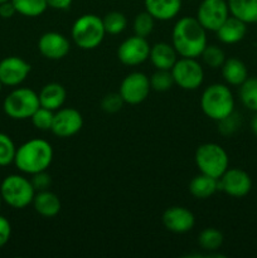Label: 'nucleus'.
Returning a JSON list of instances; mask_svg holds the SVG:
<instances>
[{
    "instance_id": "nucleus-16",
    "label": "nucleus",
    "mask_w": 257,
    "mask_h": 258,
    "mask_svg": "<svg viewBox=\"0 0 257 258\" xmlns=\"http://www.w3.org/2000/svg\"><path fill=\"white\" fill-rule=\"evenodd\" d=\"M163 224L169 232L183 234L191 231L196 224L194 214L184 207H170L163 213Z\"/></svg>"
},
{
    "instance_id": "nucleus-23",
    "label": "nucleus",
    "mask_w": 257,
    "mask_h": 258,
    "mask_svg": "<svg viewBox=\"0 0 257 258\" xmlns=\"http://www.w3.org/2000/svg\"><path fill=\"white\" fill-rule=\"evenodd\" d=\"M229 14L246 24L257 23V0H227Z\"/></svg>"
},
{
    "instance_id": "nucleus-39",
    "label": "nucleus",
    "mask_w": 257,
    "mask_h": 258,
    "mask_svg": "<svg viewBox=\"0 0 257 258\" xmlns=\"http://www.w3.org/2000/svg\"><path fill=\"white\" fill-rule=\"evenodd\" d=\"M73 0H47L48 7L57 10H66L72 5Z\"/></svg>"
},
{
    "instance_id": "nucleus-37",
    "label": "nucleus",
    "mask_w": 257,
    "mask_h": 258,
    "mask_svg": "<svg viewBox=\"0 0 257 258\" xmlns=\"http://www.w3.org/2000/svg\"><path fill=\"white\" fill-rule=\"evenodd\" d=\"M12 236V226L5 217L0 216V248L8 243Z\"/></svg>"
},
{
    "instance_id": "nucleus-3",
    "label": "nucleus",
    "mask_w": 257,
    "mask_h": 258,
    "mask_svg": "<svg viewBox=\"0 0 257 258\" xmlns=\"http://www.w3.org/2000/svg\"><path fill=\"white\" fill-rule=\"evenodd\" d=\"M201 107L207 117L219 121L234 111V97L232 91L223 83H213L203 91Z\"/></svg>"
},
{
    "instance_id": "nucleus-26",
    "label": "nucleus",
    "mask_w": 257,
    "mask_h": 258,
    "mask_svg": "<svg viewBox=\"0 0 257 258\" xmlns=\"http://www.w3.org/2000/svg\"><path fill=\"white\" fill-rule=\"evenodd\" d=\"M239 98L244 107L257 112V78L248 77L239 86Z\"/></svg>"
},
{
    "instance_id": "nucleus-40",
    "label": "nucleus",
    "mask_w": 257,
    "mask_h": 258,
    "mask_svg": "<svg viewBox=\"0 0 257 258\" xmlns=\"http://www.w3.org/2000/svg\"><path fill=\"white\" fill-rule=\"evenodd\" d=\"M251 130H252V133L257 136V112L254 113V116L252 117V120H251Z\"/></svg>"
},
{
    "instance_id": "nucleus-13",
    "label": "nucleus",
    "mask_w": 257,
    "mask_h": 258,
    "mask_svg": "<svg viewBox=\"0 0 257 258\" xmlns=\"http://www.w3.org/2000/svg\"><path fill=\"white\" fill-rule=\"evenodd\" d=\"M82 126L83 117L80 111L72 107H60L54 113L50 131L58 138L66 139L80 133Z\"/></svg>"
},
{
    "instance_id": "nucleus-33",
    "label": "nucleus",
    "mask_w": 257,
    "mask_h": 258,
    "mask_svg": "<svg viewBox=\"0 0 257 258\" xmlns=\"http://www.w3.org/2000/svg\"><path fill=\"white\" fill-rule=\"evenodd\" d=\"M53 117H54V111L48 110V108L39 106L37 108V111L32 115L30 120H32L33 126L35 128L42 131H48L52 128Z\"/></svg>"
},
{
    "instance_id": "nucleus-17",
    "label": "nucleus",
    "mask_w": 257,
    "mask_h": 258,
    "mask_svg": "<svg viewBox=\"0 0 257 258\" xmlns=\"http://www.w3.org/2000/svg\"><path fill=\"white\" fill-rule=\"evenodd\" d=\"M145 10L155 20L166 22L179 14L181 0H144Z\"/></svg>"
},
{
    "instance_id": "nucleus-24",
    "label": "nucleus",
    "mask_w": 257,
    "mask_h": 258,
    "mask_svg": "<svg viewBox=\"0 0 257 258\" xmlns=\"http://www.w3.org/2000/svg\"><path fill=\"white\" fill-rule=\"evenodd\" d=\"M218 190V179L206 174H198L189 183V191L197 199H207Z\"/></svg>"
},
{
    "instance_id": "nucleus-25",
    "label": "nucleus",
    "mask_w": 257,
    "mask_h": 258,
    "mask_svg": "<svg viewBox=\"0 0 257 258\" xmlns=\"http://www.w3.org/2000/svg\"><path fill=\"white\" fill-rule=\"evenodd\" d=\"M18 14L28 18L42 15L47 10V0H12Z\"/></svg>"
},
{
    "instance_id": "nucleus-7",
    "label": "nucleus",
    "mask_w": 257,
    "mask_h": 258,
    "mask_svg": "<svg viewBox=\"0 0 257 258\" xmlns=\"http://www.w3.org/2000/svg\"><path fill=\"white\" fill-rule=\"evenodd\" d=\"M39 106L38 93L25 87L13 90L3 102L4 112L13 120L30 118Z\"/></svg>"
},
{
    "instance_id": "nucleus-2",
    "label": "nucleus",
    "mask_w": 257,
    "mask_h": 258,
    "mask_svg": "<svg viewBox=\"0 0 257 258\" xmlns=\"http://www.w3.org/2000/svg\"><path fill=\"white\" fill-rule=\"evenodd\" d=\"M53 160V148L43 139H32L17 148L14 164L22 173L34 175L47 171Z\"/></svg>"
},
{
    "instance_id": "nucleus-19",
    "label": "nucleus",
    "mask_w": 257,
    "mask_h": 258,
    "mask_svg": "<svg viewBox=\"0 0 257 258\" xmlns=\"http://www.w3.org/2000/svg\"><path fill=\"white\" fill-rule=\"evenodd\" d=\"M247 33V24L236 17L229 15L223 24L217 29V38L224 44H236L241 42Z\"/></svg>"
},
{
    "instance_id": "nucleus-6",
    "label": "nucleus",
    "mask_w": 257,
    "mask_h": 258,
    "mask_svg": "<svg viewBox=\"0 0 257 258\" xmlns=\"http://www.w3.org/2000/svg\"><path fill=\"white\" fill-rule=\"evenodd\" d=\"M196 165L202 174L219 179L228 169L229 159L221 145L207 143L199 146L194 155Z\"/></svg>"
},
{
    "instance_id": "nucleus-35",
    "label": "nucleus",
    "mask_w": 257,
    "mask_h": 258,
    "mask_svg": "<svg viewBox=\"0 0 257 258\" xmlns=\"http://www.w3.org/2000/svg\"><path fill=\"white\" fill-rule=\"evenodd\" d=\"M123 103L120 93H108L101 101V108L107 113H116L122 108Z\"/></svg>"
},
{
    "instance_id": "nucleus-4",
    "label": "nucleus",
    "mask_w": 257,
    "mask_h": 258,
    "mask_svg": "<svg viewBox=\"0 0 257 258\" xmlns=\"http://www.w3.org/2000/svg\"><path fill=\"white\" fill-rule=\"evenodd\" d=\"M103 22L95 14H83L73 23L71 35L73 42L81 49L91 50L97 48L105 38Z\"/></svg>"
},
{
    "instance_id": "nucleus-34",
    "label": "nucleus",
    "mask_w": 257,
    "mask_h": 258,
    "mask_svg": "<svg viewBox=\"0 0 257 258\" xmlns=\"http://www.w3.org/2000/svg\"><path fill=\"white\" fill-rule=\"evenodd\" d=\"M218 122V133L223 136H231L236 133L241 126V116L238 113L233 112L231 115L226 116L222 120L217 121Z\"/></svg>"
},
{
    "instance_id": "nucleus-11",
    "label": "nucleus",
    "mask_w": 257,
    "mask_h": 258,
    "mask_svg": "<svg viewBox=\"0 0 257 258\" xmlns=\"http://www.w3.org/2000/svg\"><path fill=\"white\" fill-rule=\"evenodd\" d=\"M150 44L146 38L133 35L123 40L117 48V58L122 64L134 67L149 59L150 54Z\"/></svg>"
},
{
    "instance_id": "nucleus-27",
    "label": "nucleus",
    "mask_w": 257,
    "mask_h": 258,
    "mask_svg": "<svg viewBox=\"0 0 257 258\" xmlns=\"http://www.w3.org/2000/svg\"><path fill=\"white\" fill-rule=\"evenodd\" d=\"M198 243L206 251H216L223 244V234L216 228H206L199 233Z\"/></svg>"
},
{
    "instance_id": "nucleus-42",
    "label": "nucleus",
    "mask_w": 257,
    "mask_h": 258,
    "mask_svg": "<svg viewBox=\"0 0 257 258\" xmlns=\"http://www.w3.org/2000/svg\"><path fill=\"white\" fill-rule=\"evenodd\" d=\"M3 86H4V85H3V82H2V80H0V91H2V88H3Z\"/></svg>"
},
{
    "instance_id": "nucleus-1",
    "label": "nucleus",
    "mask_w": 257,
    "mask_h": 258,
    "mask_svg": "<svg viewBox=\"0 0 257 258\" xmlns=\"http://www.w3.org/2000/svg\"><path fill=\"white\" fill-rule=\"evenodd\" d=\"M171 44L179 57L198 58L208 44L207 30L202 27L197 18H180L173 28Z\"/></svg>"
},
{
    "instance_id": "nucleus-5",
    "label": "nucleus",
    "mask_w": 257,
    "mask_h": 258,
    "mask_svg": "<svg viewBox=\"0 0 257 258\" xmlns=\"http://www.w3.org/2000/svg\"><path fill=\"white\" fill-rule=\"evenodd\" d=\"M0 193L3 201L15 209H24L33 203L35 189L32 181L23 175L12 174L8 175L0 184Z\"/></svg>"
},
{
    "instance_id": "nucleus-14",
    "label": "nucleus",
    "mask_w": 257,
    "mask_h": 258,
    "mask_svg": "<svg viewBox=\"0 0 257 258\" xmlns=\"http://www.w3.org/2000/svg\"><path fill=\"white\" fill-rule=\"evenodd\" d=\"M29 73L30 64L23 58L10 55L0 60V80L4 86H19L27 80Z\"/></svg>"
},
{
    "instance_id": "nucleus-43",
    "label": "nucleus",
    "mask_w": 257,
    "mask_h": 258,
    "mask_svg": "<svg viewBox=\"0 0 257 258\" xmlns=\"http://www.w3.org/2000/svg\"><path fill=\"white\" fill-rule=\"evenodd\" d=\"M5 2H9V0H0V4H2V3H5Z\"/></svg>"
},
{
    "instance_id": "nucleus-21",
    "label": "nucleus",
    "mask_w": 257,
    "mask_h": 258,
    "mask_svg": "<svg viewBox=\"0 0 257 258\" xmlns=\"http://www.w3.org/2000/svg\"><path fill=\"white\" fill-rule=\"evenodd\" d=\"M38 97H39V103L42 107L57 111L65 105L66 98H67V91L60 83L52 82L45 85L40 90Z\"/></svg>"
},
{
    "instance_id": "nucleus-9",
    "label": "nucleus",
    "mask_w": 257,
    "mask_h": 258,
    "mask_svg": "<svg viewBox=\"0 0 257 258\" xmlns=\"http://www.w3.org/2000/svg\"><path fill=\"white\" fill-rule=\"evenodd\" d=\"M150 90V80L148 76L143 72H133L123 78L118 93L127 105H139L148 98Z\"/></svg>"
},
{
    "instance_id": "nucleus-20",
    "label": "nucleus",
    "mask_w": 257,
    "mask_h": 258,
    "mask_svg": "<svg viewBox=\"0 0 257 258\" xmlns=\"http://www.w3.org/2000/svg\"><path fill=\"white\" fill-rule=\"evenodd\" d=\"M32 204L35 212L44 218H53L59 213L60 208H62V204H60L57 194L48 189L35 193Z\"/></svg>"
},
{
    "instance_id": "nucleus-15",
    "label": "nucleus",
    "mask_w": 257,
    "mask_h": 258,
    "mask_svg": "<svg viewBox=\"0 0 257 258\" xmlns=\"http://www.w3.org/2000/svg\"><path fill=\"white\" fill-rule=\"evenodd\" d=\"M38 49L43 57L52 60L65 58L70 53V40L57 32H47L38 40Z\"/></svg>"
},
{
    "instance_id": "nucleus-28",
    "label": "nucleus",
    "mask_w": 257,
    "mask_h": 258,
    "mask_svg": "<svg viewBox=\"0 0 257 258\" xmlns=\"http://www.w3.org/2000/svg\"><path fill=\"white\" fill-rule=\"evenodd\" d=\"M103 27H105L106 34H120L126 29L127 19L125 15L120 12H110L105 15L102 19Z\"/></svg>"
},
{
    "instance_id": "nucleus-32",
    "label": "nucleus",
    "mask_w": 257,
    "mask_h": 258,
    "mask_svg": "<svg viewBox=\"0 0 257 258\" xmlns=\"http://www.w3.org/2000/svg\"><path fill=\"white\" fill-rule=\"evenodd\" d=\"M15 153L17 148L14 141L7 134L0 133V166H7L14 163Z\"/></svg>"
},
{
    "instance_id": "nucleus-29",
    "label": "nucleus",
    "mask_w": 257,
    "mask_h": 258,
    "mask_svg": "<svg viewBox=\"0 0 257 258\" xmlns=\"http://www.w3.org/2000/svg\"><path fill=\"white\" fill-rule=\"evenodd\" d=\"M201 57L203 59L204 64L208 66L209 68H213V70L221 68L223 66L224 60H226V54H224L223 49L214 44H207L203 52H202Z\"/></svg>"
},
{
    "instance_id": "nucleus-8",
    "label": "nucleus",
    "mask_w": 257,
    "mask_h": 258,
    "mask_svg": "<svg viewBox=\"0 0 257 258\" xmlns=\"http://www.w3.org/2000/svg\"><path fill=\"white\" fill-rule=\"evenodd\" d=\"M174 83L185 91H194L204 81V71L197 58L180 57L171 68Z\"/></svg>"
},
{
    "instance_id": "nucleus-30",
    "label": "nucleus",
    "mask_w": 257,
    "mask_h": 258,
    "mask_svg": "<svg viewBox=\"0 0 257 258\" xmlns=\"http://www.w3.org/2000/svg\"><path fill=\"white\" fill-rule=\"evenodd\" d=\"M149 80H150L151 90L156 92H166L173 87V85H175L171 71L166 70H156V72L153 73Z\"/></svg>"
},
{
    "instance_id": "nucleus-38",
    "label": "nucleus",
    "mask_w": 257,
    "mask_h": 258,
    "mask_svg": "<svg viewBox=\"0 0 257 258\" xmlns=\"http://www.w3.org/2000/svg\"><path fill=\"white\" fill-rule=\"evenodd\" d=\"M15 13H17V10H15L14 5H13L12 0L0 4V17H2L3 19H9V18H12Z\"/></svg>"
},
{
    "instance_id": "nucleus-36",
    "label": "nucleus",
    "mask_w": 257,
    "mask_h": 258,
    "mask_svg": "<svg viewBox=\"0 0 257 258\" xmlns=\"http://www.w3.org/2000/svg\"><path fill=\"white\" fill-rule=\"evenodd\" d=\"M33 186H34L35 190L40 191V190H47L48 188L52 184V180H50V176L48 175L45 171H40V173H37L33 175L32 180Z\"/></svg>"
},
{
    "instance_id": "nucleus-12",
    "label": "nucleus",
    "mask_w": 257,
    "mask_h": 258,
    "mask_svg": "<svg viewBox=\"0 0 257 258\" xmlns=\"http://www.w3.org/2000/svg\"><path fill=\"white\" fill-rule=\"evenodd\" d=\"M252 179L247 171L238 168L227 169L218 179V190L233 198H243L251 191Z\"/></svg>"
},
{
    "instance_id": "nucleus-18",
    "label": "nucleus",
    "mask_w": 257,
    "mask_h": 258,
    "mask_svg": "<svg viewBox=\"0 0 257 258\" xmlns=\"http://www.w3.org/2000/svg\"><path fill=\"white\" fill-rule=\"evenodd\" d=\"M149 59L153 63L156 70H166L170 71L175 62L178 60V53L173 44H169L165 42L155 43L150 48V54Z\"/></svg>"
},
{
    "instance_id": "nucleus-41",
    "label": "nucleus",
    "mask_w": 257,
    "mask_h": 258,
    "mask_svg": "<svg viewBox=\"0 0 257 258\" xmlns=\"http://www.w3.org/2000/svg\"><path fill=\"white\" fill-rule=\"evenodd\" d=\"M3 197H2V193H0V209H2V206H3Z\"/></svg>"
},
{
    "instance_id": "nucleus-10",
    "label": "nucleus",
    "mask_w": 257,
    "mask_h": 258,
    "mask_svg": "<svg viewBox=\"0 0 257 258\" xmlns=\"http://www.w3.org/2000/svg\"><path fill=\"white\" fill-rule=\"evenodd\" d=\"M229 15L226 0H203L197 10L198 22L204 29L211 32H217Z\"/></svg>"
},
{
    "instance_id": "nucleus-31",
    "label": "nucleus",
    "mask_w": 257,
    "mask_h": 258,
    "mask_svg": "<svg viewBox=\"0 0 257 258\" xmlns=\"http://www.w3.org/2000/svg\"><path fill=\"white\" fill-rule=\"evenodd\" d=\"M154 25H155V19L149 14L148 12L139 13L134 19V32L139 37H149L151 32L154 30Z\"/></svg>"
},
{
    "instance_id": "nucleus-22",
    "label": "nucleus",
    "mask_w": 257,
    "mask_h": 258,
    "mask_svg": "<svg viewBox=\"0 0 257 258\" xmlns=\"http://www.w3.org/2000/svg\"><path fill=\"white\" fill-rule=\"evenodd\" d=\"M224 81L231 86H241L248 78L246 64L238 58H228L221 67Z\"/></svg>"
}]
</instances>
